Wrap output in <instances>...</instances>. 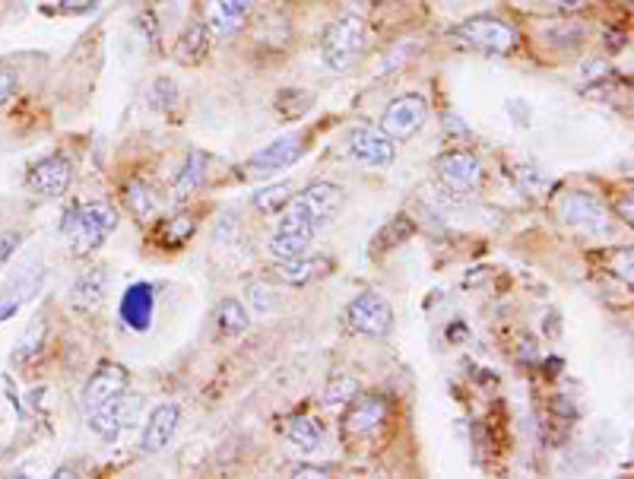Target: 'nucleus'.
I'll use <instances>...</instances> for the list:
<instances>
[{"instance_id":"6e6552de","label":"nucleus","mask_w":634,"mask_h":479,"mask_svg":"<svg viewBox=\"0 0 634 479\" xmlns=\"http://www.w3.org/2000/svg\"><path fill=\"white\" fill-rule=\"evenodd\" d=\"M26 185L38 198H64L74 185V163L64 153H48L38 163H32Z\"/></svg>"},{"instance_id":"c756f323","label":"nucleus","mask_w":634,"mask_h":479,"mask_svg":"<svg viewBox=\"0 0 634 479\" xmlns=\"http://www.w3.org/2000/svg\"><path fill=\"white\" fill-rule=\"evenodd\" d=\"M356 394H359V381L353 375H336V378H331L327 391H324V403L327 406H343Z\"/></svg>"},{"instance_id":"2eb2a0df","label":"nucleus","mask_w":634,"mask_h":479,"mask_svg":"<svg viewBox=\"0 0 634 479\" xmlns=\"http://www.w3.org/2000/svg\"><path fill=\"white\" fill-rule=\"evenodd\" d=\"M84 416L86 425H89L102 442H118L121 432L134 420V400H131V394H121L114 397L111 403H105V406H99V410H92V413H84Z\"/></svg>"},{"instance_id":"72a5a7b5","label":"nucleus","mask_w":634,"mask_h":479,"mask_svg":"<svg viewBox=\"0 0 634 479\" xmlns=\"http://www.w3.org/2000/svg\"><path fill=\"white\" fill-rule=\"evenodd\" d=\"M555 7H561V10H578V7H583L587 0H552Z\"/></svg>"},{"instance_id":"473e14b6","label":"nucleus","mask_w":634,"mask_h":479,"mask_svg":"<svg viewBox=\"0 0 634 479\" xmlns=\"http://www.w3.org/2000/svg\"><path fill=\"white\" fill-rule=\"evenodd\" d=\"M292 477H331L327 467H296Z\"/></svg>"},{"instance_id":"b1692460","label":"nucleus","mask_w":634,"mask_h":479,"mask_svg":"<svg viewBox=\"0 0 634 479\" xmlns=\"http://www.w3.org/2000/svg\"><path fill=\"white\" fill-rule=\"evenodd\" d=\"M193 232H197V220L191 213H175L171 220L159 226L156 242H159V248H185L191 242Z\"/></svg>"},{"instance_id":"f257e3e1","label":"nucleus","mask_w":634,"mask_h":479,"mask_svg":"<svg viewBox=\"0 0 634 479\" xmlns=\"http://www.w3.org/2000/svg\"><path fill=\"white\" fill-rule=\"evenodd\" d=\"M340 207H343V188L333 181H318L282 207V220H279L276 232L302 235L308 242H314V235L321 229L331 226Z\"/></svg>"},{"instance_id":"20e7f679","label":"nucleus","mask_w":634,"mask_h":479,"mask_svg":"<svg viewBox=\"0 0 634 479\" xmlns=\"http://www.w3.org/2000/svg\"><path fill=\"white\" fill-rule=\"evenodd\" d=\"M451 38L457 45H464L469 52H479V55H511L518 45H521V35L518 29L508 26L501 16H469L460 26L451 29Z\"/></svg>"},{"instance_id":"9b49d317","label":"nucleus","mask_w":634,"mask_h":479,"mask_svg":"<svg viewBox=\"0 0 634 479\" xmlns=\"http://www.w3.org/2000/svg\"><path fill=\"white\" fill-rule=\"evenodd\" d=\"M127 388H131L127 368L105 363V366H99L89 375V381H86L84 391H80V406H84V413H92V410L111 403L114 397L127 394Z\"/></svg>"},{"instance_id":"0eeeda50","label":"nucleus","mask_w":634,"mask_h":479,"mask_svg":"<svg viewBox=\"0 0 634 479\" xmlns=\"http://www.w3.org/2000/svg\"><path fill=\"white\" fill-rule=\"evenodd\" d=\"M346 321H349V327H353L356 334H362V337L385 339L390 337L397 318H393V305L387 302L381 292H362V296H356V299L349 302Z\"/></svg>"},{"instance_id":"412c9836","label":"nucleus","mask_w":634,"mask_h":479,"mask_svg":"<svg viewBox=\"0 0 634 479\" xmlns=\"http://www.w3.org/2000/svg\"><path fill=\"white\" fill-rule=\"evenodd\" d=\"M251 327L248 309L242 305V299H222L216 305V331L220 337H242Z\"/></svg>"},{"instance_id":"cd10ccee","label":"nucleus","mask_w":634,"mask_h":479,"mask_svg":"<svg viewBox=\"0 0 634 479\" xmlns=\"http://www.w3.org/2000/svg\"><path fill=\"white\" fill-rule=\"evenodd\" d=\"M38 282H42V277H38V280L32 277V280H20L16 286H10V289H3V292H0V324H3V321H10L16 311L23 309V302L32 299V292L38 289Z\"/></svg>"},{"instance_id":"bb28decb","label":"nucleus","mask_w":634,"mask_h":479,"mask_svg":"<svg viewBox=\"0 0 634 479\" xmlns=\"http://www.w3.org/2000/svg\"><path fill=\"white\" fill-rule=\"evenodd\" d=\"M318 274V260H308V257H286L274 267V277L282 282H292V286H304L311 282V277Z\"/></svg>"},{"instance_id":"7c9ffc66","label":"nucleus","mask_w":634,"mask_h":479,"mask_svg":"<svg viewBox=\"0 0 634 479\" xmlns=\"http://www.w3.org/2000/svg\"><path fill=\"white\" fill-rule=\"evenodd\" d=\"M23 245V232L13 229V232H0V270L7 267V260L16 254V248Z\"/></svg>"},{"instance_id":"ddd939ff","label":"nucleus","mask_w":634,"mask_h":479,"mask_svg":"<svg viewBox=\"0 0 634 479\" xmlns=\"http://www.w3.org/2000/svg\"><path fill=\"white\" fill-rule=\"evenodd\" d=\"M200 16L210 35H238L251 16V0H200Z\"/></svg>"},{"instance_id":"1a4fd4ad","label":"nucleus","mask_w":634,"mask_h":479,"mask_svg":"<svg viewBox=\"0 0 634 479\" xmlns=\"http://www.w3.org/2000/svg\"><path fill=\"white\" fill-rule=\"evenodd\" d=\"M435 175L442 178V185H447L457 194H472L482 185V166H479L476 153H469V149H451V153L438 156Z\"/></svg>"},{"instance_id":"aec40b11","label":"nucleus","mask_w":634,"mask_h":479,"mask_svg":"<svg viewBox=\"0 0 634 479\" xmlns=\"http://www.w3.org/2000/svg\"><path fill=\"white\" fill-rule=\"evenodd\" d=\"M207 55H210V29L203 26V23H193V26L185 29L181 42L175 48V57L181 64H188V67H197Z\"/></svg>"},{"instance_id":"393cba45","label":"nucleus","mask_w":634,"mask_h":479,"mask_svg":"<svg viewBox=\"0 0 634 479\" xmlns=\"http://www.w3.org/2000/svg\"><path fill=\"white\" fill-rule=\"evenodd\" d=\"M286 435H289V442H292L296 448H302V452H318V448L324 445V425L318 423V420H311V416L289 420Z\"/></svg>"},{"instance_id":"2f4dec72","label":"nucleus","mask_w":634,"mask_h":479,"mask_svg":"<svg viewBox=\"0 0 634 479\" xmlns=\"http://www.w3.org/2000/svg\"><path fill=\"white\" fill-rule=\"evenodd\" d=\"M16 92H20V77H16V70H10V67L0 64V105H7Z\"/></svg>"},{"instance_id":"7ed1b4c3","label":"nucleus","mask_w":634,"mask_h":479,"mask_svg":"<svg viewBox=\"0 0 634 479\" xmlns=\"http://www.w3.org/2000/svg\"><path fill=\"white\" fill-rule=\"evenodd\" d=\"M365 48H368V26L356 13L336 16L321 38V57L333 74L353 70V64L365 55Z\"/></svg>"},{"instance_id":"5701e85b","label":"nucleus","mask_w":634,"mask_h":479,"mask_svg":"<svg viewBox=\"0 0 634 479\" xmlns=\"http://www.w3.org/2000/svg\"><path fill=\"white\" fill-rule=\"evenodd\" d=\"M124 207L134 213L137 223L140 220H149L159 210V194L146 181H131V185H124Z\"/></svg>"},{"instance_id":"c85d7f7f","label":"nucleus","mask_w":634,"mask_h":479,"mask_svg":"<svg viewBox=\"0 0 634 479\" xmlns=\"http://www.w3.org/2000/svg\"><path fill=\"white\" fill-rule=\"evenodd\" d=\"M415 229L410 223V216H397L393 223H387L381 232H378V238H375V245H371V254H385L390 248H397V245H403L410 235H413Z\"/></svg>"},{"instance_id":"f8f14e48","label":"nucleus","mask_w":634,"mask_h":479,"mask_svg":"<svg viewBox=\"0 0 634 479\" xmlns=\"http://www.w3.org/2000/svg\"><path fill=\"white\" fill-rule=\"evenodd\" d=\"M346 149H349V156H353L356 163L368 166V169H387V166H393V159H397V143L390 141L387 134H381V131H375V127H356V131H349Z\"/></svg>"},{"instance_id":"a878e982","label":"nucleus","mask_w":634,"mask_h":479,"mask_svg":"<svg viewBox=\"0 0 634 479\" xmlns=\"http://www.w3.org/2000/svg\"><path fill=\"white\" fill-rule=\"evenodd\" d=\"M292 181H276V185H267V188H257L254 194H251V203H254V210L257 213H282V207L292 200Z\"/></svg>"},{"instance_id":"4468645a","label":"nucleus","mask_w":634,"mask_h":479,"mask_svg":"<svg viewBox=\"0 0 634 479\" xmlns=\"http://www.w3.org/2000/svg\"><path fill=\"white\" fill-rule=\"evenodd\" d=\"M561 220H565V226L580 229L587 235H603L609 229L607 207L593 194H568L561 200Z\"/></svg>"},{"instance_id":"9d476101","label":"nucleus","mask_w":634,"mask_h":479,"mask_svg":"<svg viewBox=\"0 0 634 479\" xmlns=\"http://www.w3.org/2000/svg\"><path fill=\"white\" fill-rule=\"evenodd\" d=\"M304 141H308L304 134H286V137H279V141L267 143L260 153L251 156L248 175H254V178H267V175H276V171L296 166V163L304 156V149H308V143Z\"/></svg>"},{"instance_id":"39448f33","label":"nucleus","mask_w":634,"mask_h":479,"mask_svg":"<svg viewBox=\"0 0 634 479\" xmlns=\"http://www.w3.org/2000/svg\"><path fill=\"white\" fill-rule=\"evenodd\" d=\"M390 420V403L381 394H365L353 397L349 400V410L343 413V423H340V435L346 445H365L371 442Z\"/></svg>"},{"instance_id":"423d86ee","label":"nucleus","mask_w":634,"mask_h":479,"mask_svg":"<svg viewBox=\"0 0 634 479\" xmlns=\"http://www.w3.org/2000/svg\"><path fill=\"white\" fill-rule=\"evenodd\" d=\"M425 121H429V99L419 92H407L387 102V109L381 112V134H387L393 143H407L425 127Z\"/></svg>"},{"instance_id":"4be33fe9","label":"nucleus","mask_w":634,"mask_h":479,"mask_svg":"<svg viewBox=\"0 0 634 479\" xmlns=\"http://www.w3.org/2000/svg\"><path fill=\"white\" fill-rule=\"evenodd\" d=\"M45 331H48V324H45V318L42 314H35L32 321H29V327L23 331V337L16 339V346H13V366H29L35 356H38V349H42V343H45Z\"/></svg>"},{"instance_id":"f3484780","label":"nucleus","mask_w":634,"mask_h":479,"mask_svg":"<svg viewBox=\"0 0 634 479\" xmlns=\"http://www.w3.org/2000/svg\"><path fill=\"white\" fill-rule=\"evenodd\" d=\"M178 425H181V406L178 403H159L149 413L146 425H143L140 448L146 454L166 452L168 445H171V438H175V432H178Z\"/></svg>"},{"instance_id":"a211bd4d","label":"nucleus","mask_w":634,"mask_h":479,"mask_svg":"<svg viewBox=\"0 0 634 479\" xmlns=\"http://www.w3.org/2000/svg\"><path fill=\"white\" fill-rule=\"evenodd\" d=\"M105 296H109V270L105 267H89L70 286V309L80 311V314H92V311L102 309Z\"/></svg>"},{"instance_id":"f03ea898","label":"nucleus","mask_w":634,"mask_h":479,"mask_svg":"<svg viewBox=\"0 0 634 479\" xmlns=\"http://www.w3.org/2000/svg\"><path fill=\"white\" fill-rule=\"evenodd\" d=\"M114 229H118V210L102 200L67 207L60 223H57V232L70 242V252L77 257H86L89 252L102 248Z\"/></svg>"},{"instance_id":"6ab92c4d","label":"nucleus","mask_w":634,"mask_h":479,"mask_svg":"<svg viewBox=\"0 0 634 479\" xmlns=\"http://www.w3.org/2000/svg\"><path fill=\"white\" fill-rule=\"evenodd\" d=\"M207 175H210V156H207V153H200V149H193L191 156L185 159L181 171H178L175 185H171V198L191 200L193 194L203 188Z\"/></svg>"},{"instance_id":"dca6fc26","label":"nucleus","mask_w":634,"mask_h":479,"mask_svg":"<svg viewBox=\"0 0 634 479\" xmlns=\"http://www.w3.org/2000/svg\"><path fill=\"white\" fill-rule=\"evenodd\" d=\"M153 314H156V289H153V282L127 286L124 296H121V321L134 334H146L153 327Z\"/></svg>"}]
</instances>
